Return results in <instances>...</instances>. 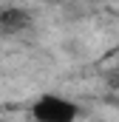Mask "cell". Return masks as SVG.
Wrapping results in <instances>:
<instances>
[{
  "instance_id": "obj_1",
  "label": "cell",
  "mask_w": 119,
  "mask_h": 122,
  "mask_svg": "<svg viewBox=\"0 0 119 122\" xmlns=\"http://www.w3.org/2000/svg\"><path fill=\"white\" fill-rule=\"evenodd\" d=\"M31 117L37 122H77L79 105L60 94H40L31 105Z\"/></svg>"
},
{
  "instance_id": "obj_3",
  "label": "cell",
  "mask_w": 119,
  "mask_h": 122,
  "mask_svg": "<svg viewBox=\"0 0 119 122\" xmlns=\"http://www.w3.org/2000/svg\"><path fill=\"white\" fill-rule=\"evenodd\" d=\"M0 122H11V119H3V117H0Z\"/></svg>"
},
{
  "instance_id": "obj_2",
  "label": "cell",
  "mask_w": 119,
  "mask_h": 122,
  "mask_svg": "<svg viewBox=\"0 0 119 122\" xmlns=\"http://www.w3.org/2000/svg\"><path fill=\"white\" fill-rule=\"evenodd\" d=\"M29 23H31L29 11H23V9H14V6H9V9H0V26H3V29L14 31V29H26Z\"/></svg>"
}]
</instances>
